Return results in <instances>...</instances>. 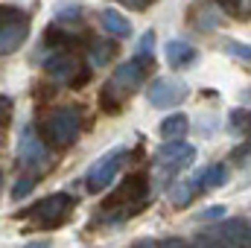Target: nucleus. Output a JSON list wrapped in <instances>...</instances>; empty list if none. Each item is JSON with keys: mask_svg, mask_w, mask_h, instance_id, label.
<instances>
[{"mask_svg": "<svg viewBox=\"0 0 251 248\" xmlns=\"http://www.w3.org/2000/svg\"><path fill=\"white\" fill-rule=\"evenodd\" d=\"M196 181H199V193H204V190H216V187H222L225 181H228V170H225L222 164H213V167L201 170V173L196 175Z\"/></svg>", "mask_w": 251, "mask_h": 248, "instance_id": "f3484780", "label": "nucleus"}, {"mask_svg": "<svg viewBox=\"0 0 251 248\" xmlns=\"http://www.w3.org/2000/svg\"><path fill=\"white\" fill-rule=\"evenodd\" d=\"M70 213H73V196H67V193H53V196L35 201L29 210L18 213V219H29L35 228L53 231V228H59V225H64V222L70 219Z\"/></svg>", "mask_w": 251, "mask_h": 248, "instance_id": "f03ea898", "label": "nucleus"}, {"mask_svg": "<svg viewBox=\"0 0 251 248\" xmlns=\"http://www.w3.org/2000/svg\"><path fill=\"white\" fill-rule=\"evenodd\" d=\"M196 59H199V50L190 47L187 41H170V44H167V64H170L173 70H184V67H190Z\"/></svg>", "mask_w": 251, "mask_h": 248, "instance_id": "f8f14e48", "label": "nucleus"}, {"mask_svg": "<svg viewBox=\"0 0 251 248\" xmlns=\"http://www.w3.org/2000/svg\"><path fill=\"white\" fill-rule=\"evenodd\" d=\"M187 94L190 91L181 79H176V76H161V79H155V82L149 85L146 99H149L152 108H176V105H181V102L187 99Z\"/></svg>", "mask_w": 251, "mask_h": 248, "instance_id": "423d86ee", "label": "nucleus"}, {"mask_svg": "<svg viewBox=\"0 0 251 248\" xmlns=\"http://www.w3.org/2000/svg\"><path fill=\"white\" fill-rule=\"evenodd\" d=\"M131 248H158V243L146 237V240H137V243H134V246H131Z\"/></svg>", "mask_w": 251, "mask_h": 248, "instance_id": "c756f323", "label": "nucleus"}, {"mask_svg": "<svg viewBox=\"0 0 251 248\" xmlns=\"http://www.w3.org/2000/svg\"><path fill=\"white\" fill-rule=\"evenodd\" d=\"M126 161V149H114V152H108L105 158H100L94 167H91V173L85 175V187H88V193H102L105 187L114 181V175L120 173V164Z\"/></svg>", "mask_w": 251, "mask_h": 248, "instance_id": "6e6552de", "label": "nucleus"}, {"mask_svg": "<svg viewBox=\"0 0 251 248\" xmlns=\"http://www.w3.org/2000/svg\"><path fill=\"white\" fill-rule=\"evenodd\" d=\"M190 24L201 32H210V29H219L222 26V15H219V6L216 3H204L199 6L196 12H190Z\"/></svg>", "mask_w": 251, "mask_h": 248, "instance_id": "ddd939ff", "label": "nucleus"}, {"mask_svg": "<svg viewBox=\"0 0 251 248\" xmlns=\"http://www.w3.org/2000/svg\"><path fill=\"white\" fill-rule=\"evenodd\" d=\"M126 99H128V94H123L117 85H111V82H105V88L100 91V108L105 111V114H117V111H123Z\"/></svg>", "mask_w": 251, "mask_h": 248, "instance_id": "4468645a", "label": "nucleus"}, {"mask_svg": "<svg viewBox=\"0 0 251 248\" xmlns=\"http://www.w3.org/2000/svg\"><path fill=\"white\" fill-rule=\"evenodd\" d=\"M152 70H155L152 56H134V59H128V62L120 64L108 82H111V85H117L123 94H128V91H137V88L146 82V76H149Z\"/></svg>", "mask_w": 251, "mask_h": 248, "instance_id": "0eeeda50", "label": "nucleus"}, {"mask_svg": "<svg viewBox=\"0 0 251 248\" xmlns=\"http://www.w3.org/2000/svg\"><path fill=\"white\" fill-rule=\"evenodd\" d=\"M152 47H155V32L149 29V32L140 35V41H137V56H152Z\"/></svg>", "mask_w": 251, "mask_h": 248, "instance_id": "393cba45", "label": "nucleus"}, {"mask_svg": "<svg viewBox=\"0 0 251 248\" xmlns=\"http://www.w3.org/2000/svg\"><path fill=\"white\" fill-rule=\"evenodd\" d=\"M196 161V146H190L184 140H167L158 152H155V170L161 173V178H173L176 173L193 167Z\"/></svg>", "mask_w": 251, "mask_h": 248, "instance_id": "39448f33", "label": "nucleus"}, {"mask_svg": "<svg viewBox=\"0 0 251 248\" xmlns=\"http://www.w3.org/2000/svg\"><path fill=\"white\" fill-rule=\"evenodd\" d=\"M225 47H228V53H231V56H237V59H243V62H249V59H251L249 44H237V41H228Z\"/></svg>", "mask_w": 251, "mask_h": 248, "instance_id": "a878e982", "label": "nucleus"}, {"mask_svg": "<svg viewBox=\"0 0 251 248\" xmlns=\"http://www.w3.org/2000/svg\"><path fill=\"white\" fill-rule=\"evenodd\" d=\"M18 161L24 167H41L47 161V143L38 137L35 125H24L21 140H18Z\"/></svg>", "mask_w": 251, "mask_h": 248, "instance_id": "1a4fd4ad", "label": "nucleus"}, {"mask_svg": "<svg viewBox=\"0 0 251 248\" xmlns=\"http://www.w3.org/2000/svg\"><path fill=\"white\" fill-rule=\"evenodd\" d=\"M88 50H91V62L100 64V67L108 64L114 56H117V44H114V41H100V38H94Z\"/></svg>", "mask_w": 251, "mask_h": 248, "instance_id": "6ab92c4d", "label": "nucleus"}, {"mask_svg": "<svg viewBox=\"0 0 251 248\" xmlns=\"http://www.w3.org/2000/svg\"><path fill=\"white\" fill-rule=\"evenodd\" d=\"M190 131L187 114H170L161 120V137L164 140H184V134Z\"/></svg>", "mask_w": 251, "mask_h": 248, "instance_id": "2eb2a0df", "label": "nucleus"}, {"mask_svg": "<svg viewBox=\"0 0 251 248\" xmlns=\"http://www.w3.org/2000/svg\"><path fill=\"white\" fill-rule=\"evenodd\" d=\"M123 6H128V9H134V12H146L155 0H120Z\"/></svg>", "mask_w": 251, "mask_h": 248, "instance_id": "cd10ccee", "label": "nucleus"}, {"mask_svg": "<svg viewBox=\"0 0 251 248\" xmlns=\"http://www.w3.org/2000/svg\"><path fill=\"white\" fill-rule=\"evenodd\" d=\"M225 248H249V219H228L216 231H210Z\"/></svg>", "mask_w": 251, "mask_h": 248, "instance_id": "9d476101", "label": "nucleus"}, {"mask_svg": "<svg viewBox=\"0 0 251 248\" xmlns=\"http://www.w3.org/2000/svg\"><path fill=\"white\" fill-rule=\"evenodd\" d=\"M146 198H149V181H146V175L143 173H131V175L123 178V184L100 204V216L105 222H126V219H131V216L140 213V207L146 204Z\"/></svg>", "mask_w": 251, "mask_h": 248, "instance_id": "f257e3e1", "label": "nucleus"}, {"mask_svg": "<svg viewBox=\"0 0 251 248\" xmlns=\"http://www.w3.org/2000/svg\"><path fill=\"white\" fill-rule=\"evenodd\" d=\"M12 111H15V102H12V97L0 94V128H6V125H9V120H12Z\"/></svg>", "mask_w": 251, "mask_h": 248, "instance_id": "b1692460", "label": "nucleus"}, {"mask_svg": "<svg viewBox=\"0 0 251 248\" xmlns=\"http://www.w3.org/2000/svg\"><path fill=\"white\" fill-rule=\"evenodd\" d=\"M29 18V12L18 9V6H0V24H12V21H24Z\"/></svg>", "mask_w": 251, "mask_h": 248, "instance_id": "5701e85b", "label": "nucleus"}, {"mask_svg": "<svg viewBox=\"0 0 251 248\" xmlns=\"http://www.w3.org/2000/svg\"><path fill=\"white\" fill-rule=\"evenodd\" d=\"M196 196H199V181H196V178H184V181H178V184L170 187V201H173L176 207H187Z\"/></svg>", "mask_w": 251, "mask_h": 248, "instance_id": "dca6fc26", "label": "nucleus"}, {"mask_svg": "<svg viewBox=\"0 0 251 248\" xmlns=\"http://www.w3.org/2000/svg\"><path fill=\"white\" fill-rule=\"evenodd\" d=\"M216 6L222 9V12H228V15H234V18H246L249 15V3L246 0H216Z\"/></svg>", "mask_w": 251, "mask_h": 248, "instance_id": "aec40b11", "label": "nucleus"}, {"mask_svg": "<svg viewBox=\"0 0 251 248\" xmlns=\"http://www.w3.org/2000/svg\"><path fill=\"white\" fill-rule=\"evenodd\" d=\"M79 134V111L62 105V108H53L47 117H44V140L53 143V146H70Z\"/></svg>", "mask_w": 251, "mask_h": 248, "instance_id": "7ed1b4c3", "label": "nucleus"}, {"mask_svg": "<svg viewBox=\"0 0 251 248\" xmlns=\"http://www.w3.org/2000/svg\"><path fill=\"white\" fill-rule=\"evenodd\" d=\"M222 216H225V204H213V207L199 213V219H222Z\"/></svg>", "mask_w": 251, "mask_h": 248, "instance_id": "bb28decb", "label": "nucleus"}, {"mask_svg": "<svg viewBox=\"0 0 251 248\" xmlns=\"http://www.w3.org/2000/svg\"><path fill=\"white\" fill-rule=\"evenodd\" d=\"M158 248H190V243H184V240H178V237H170V240L158 243Z\"/></svg>", "mask_w": 251, "mask_h": 248, "instance_id": "c85d7f7f", "label": "nucleus"}, {"mask_svg": "<svg viewBox=\"0 0 251 248\" xmlns=\"http://www.w3.org/2000/svg\"><path fill=\"white\" fill-rule=\"evenodd\" d=\"M35 181H38V175H24V178H18V184H15V190H12V198H24V196H29L32 193V187H35Z\"/></svg>", "mask_w": 251, "mask_h": 248, "instance_id": "4be33fe9", "label": "nucleus"}, {"mask_svg": "<svg viewBox=\"0 0 251 248\" xmlns=\"http://www.w3.org/2000/svg\"><path fill=\"white\" fill-rule=\"evenodd\" d=\"M26 248H47V243H29Z\"/></svg>", "mask_w": 251, "mask_h": 248, "instance_id": "7c9ffc66", "label": "nucleus"}, {"mask_svg": "<svg viewBox=\"0 0 251 248\" xmlns=\"http://www.w3.org/2000/svg\"><path fill=\"white\" fill-rule=\"evenodd\" d=\"M26 38H29V18L12 21V24H0V56L15 53L18 47H24Z\"/></svg>", "mask_w": 251, "mask_h": 248, "instance_id": "9b49d317", "label": "nucleus"}, {"mask_svg": "<svg viewBox=\"0 0 251 248\" xmlns=\"http://www.w3.org/2000/svg\"><path fill=\"white\" fill-rule=\"evenodd\" d=\"M44 70H47L56 82H67L70 88H82V85L91 79V70L82 67L79 56L70 53V50H56V53L44 62Z\"/></svg>", "mask_w": 251, "mask_h": 248, "instance_id": "20e7f679", "label": "nucleus"}, {"mask_svg": "<svg viewBox=\"0 0 251 248\" xmlns=\"http://www.w3.org/2000/svg\"><path fill=\"white\" fill-rule=\"evenodd\" d=\"M231 131L234 134H240V131L249 134V111L246 108H234L231 111Z\"/></svg>", "mask_w": 251, "mask_h": 248, "instance_id": "412c9836", "label": "nucleus"}, {"mask_svg": "<svg viewBox=\"0 0 251 248\" xmlns=\"http://www.w3.org/2000/svg\"><path fill=\"white\" fill-rule=\"evenodd\" d=\"M100 21H102V26L111 32V35H131V24H128V18H123L117 9H102V15H100Z\"/></svg>", "mask_w": 251, "mask_h": 248, "instance_id": "a211bd4d", "label": "nucleus"}]
</instances>
